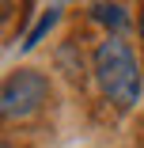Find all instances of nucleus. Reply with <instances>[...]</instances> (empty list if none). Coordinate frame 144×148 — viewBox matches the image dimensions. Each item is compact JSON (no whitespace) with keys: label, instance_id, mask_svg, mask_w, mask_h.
<instances>
[{"label":"nucleus","instance_id":"obj_1","mask_svg":"<svg viewBox=\"0 0 144 148\" xmlns=\"http://www.w3.org/2000/svg\"><path fill=\"white\" fill-rule=\"evenodd\" d=\"M95 80L102 87V95L121 106V110H133L144 95V76H140V65H136V53L129 42L121 38H106L95 53Z\"/></svg>","mask_w":144,"mask_h":148},{"label":"nucleus","instance_id":"obj_2","mask_svg":"<svg viewBox=\"0 0 144 148\" xmlns=\"http://www.w3.org/2000/svg\"><path fill=\"white\" fill-rule=\"evenodd\" d=\"M46 95H49L46 76L34 69H19L0 84V118L4 122H23L46 103Z\"/></svg>","mask_w":144,"mask_h":148},{"label":"nucleus","instance_id":"obj_3","mask_svg":"<svg viewBox=\"0 0 144 148\" xmlns=\"http://www.w3.org/2000/svg\"><path fill=\"white\" fill-rule=\"evenodd\" d=\"M91 19L114 27V31H121V27L129 23V12H125L121 4H95V8H91Z\"/></svg>","mask_w":144,"mask_h":148},{"label":"nucleus","instance_id":"obj_4","mask_svg":"<svg viewBox=\"0 0 144 148\" xmlns=\"http://www.w3.org/2000/svg\"><path fill=\"white\" fill-rule=\"evenodd\" d=\"M57 19H61V8H46V15H42V19H38L34 27H31V34L23 38V49H34V46H38V42L46 38V31H49V27H53Z\"/></svg>","mask_w":144,"mask_h":148},{"label":"nucleus","instance_id":"obj_5","mask_svg":"<svg viewBox=\"0 0 144 148\" xmlns=\"http://www.w3.org/2000/svg\"><path fill=\"white\" fill-rule=\"evenodd\" d=\"M140 38H144V12H140Z\"/></svg>","mask_w":144,"mask_h":148}]
</instances>
